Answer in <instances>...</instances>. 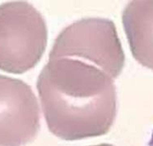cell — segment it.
<instances>
[{
	"label": "cell",
	"instance_id": "7",
	"mask_svg": "<svg viewBox=\"0 0 153 146\" xmlns=\"http://www.w3.org/2000/svg\"><path fill=\"white\" fill-rule=\"evenodd\" d=\"M92 146H114L110 144H100V145H92Z\"/></svg>",
	"mask_w": 153,
	"mask_h": 146
},
{
	"label": "cell",
	"instance_id": "1",
	"mask_svg": "<svg viewBox=\"0 0 153 146\" xmlns=\"http://www.w3.org/2000/svg\"><path fill=\"white\" fill-rule=\"evenodd\" d=\"M114 80L87 60L49 58L38 77L37 90L50 132L64 140L109 132L117 111Z\"/></svg>",
	"mask_w": 153,
	"mask_h": 146
},
{
	"label": "cell",
	"instance_id": "5",
	"mask_svg": "<svg viewBox=\"0 0 153 146\" xmlns=\"http://www.w3.org/2000/svg\"><path fill=\"white\" fill-rule=\"evenodd\" d=\"M122 21L133 57L153 70V1L129 2Z\"/></svg>",
	"mask_w": 153,
	"mask_h": 146
},
{
	"label": "cell",
	"instance_id": "2",
	"mask_svg": "<svg viewBox=\"0 0 153 146\" xmlns=\"http://www.w3.org/2000/svg\"><path fill=\"white\" fill-rule=\"evenodd\" d=\"M42 15L27 2L0 5V69L22 74L36 65L47 45Z\"/></svg>",
	"mask_w": 153,
	"mask_h": 146
},
{
	"label": "cell",
	"instance_id": "4",
	"mask_svg": "<svg viewBox=\"0 0 153 146\" xmlns=\"http://www.w3.org/2000/svg\"><path fill=\"white\" fill-rule=\"evenodd\" d=\"M40 130L35 94L22 80L0 75V146H25Z\"/></svg>",
	"mask_w": 153,
	"mask_h": 146
},
{
	"label": "cell",
	"instance_id": "3",
	"mask_svg": "<svg viewBox=\"0 0 153 146\" xmlns=\"http://www.w3.org/2000/svg\"><path fill=\"white\" fill-rule=\"evenodd\" d=\"M73 57L97 64L115 80L124 66V53L112 21L87 18L62 30L50 58Z\"/></svg>",
	"mask_w": 153,
	"mask_h": 146
},
{
	"label": "cell",
	"instance_id": "6",
	"mask_svg": "<svg viewBox=\"0 0 153 146\" xmlns=\"http://www.w3.org/2000/svg\"><path fill=\"white\" fill-rule=\"evenodd\" d=\"M147 146H153V132H152V137H151V139H150L149 140V142H148Z\"/></svg>",
	"mask_w": 153,
	"mask_h": 146
}]
</instances>
